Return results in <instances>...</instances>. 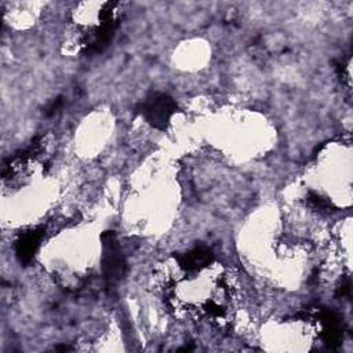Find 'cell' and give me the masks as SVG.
Returning a JSON list of instances; mask_svg holds the SVG:
<instances>
[{
	"instance_id": "3957f363",
	"label": "cell",
	"mask_w": 353,
	"mask_h": 353,
	"mask_svg": "<svg viewBox=\"0 0 353 353\" xmlns=\"http://www.w3.org/2000/svg\"><path fill=\"white\" fill-rule=\"evenodd\" d=\"M44 236V229H33L29 232H25L15 243V252L21 262H29L33 258V254L36 252L41 239Z\"/></svg>"
},
{
	"instance_id": "7a4b0ae2",
	"label": "cell",
	"mask_w": 353,
	"mask_h": 353,
	"mask_svg": "<svg viewBox=\"0 0 353 353\" xmlns=\"http://www.w3.org/2000/svg\"><path fill=\"white\" fill-rule=\"evenodd\" d=\"M102 243H103V274L106 284L110 287L114 283H117L121 276L124 274L125 263L123 259V255L120 252L119 244L114 239L113 232H106L102 234Z\"/></svg>"
},
{
	"instance_id": "6da1fadb",
	"label": "cell",
	"mask_w": 353,
	"mask_h": 353,
	"mask_svg": "<svg viewBox=\"0 0 353 353\" xmlns=\"http://www.w3.org/2000/svg\"><path fill=\"white\" fill-rule=\"evenodd\" d=\"M145 120L159 130H164L176 112V103L165 94H154L149 97L141 108Z\"/></svg>"
}]
</instances>
